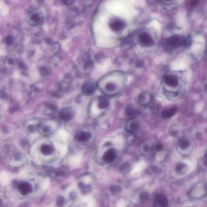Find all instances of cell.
<instances>
[{
    "instance_id": "6da1fadb",
    "label": "cell",
    "mask_w": 207,
    "mask_h": 207,
    "mask_svg": "<svg viewBox=\"0 0 207 207\" xmlns=\"http://www.w3.org/2000/svg\"><path fill=\"white\" fill-rule=\"evenodd\" d=\"M183 41L184 39L179 36H172L166 41V47L168 50H173L178 47L183 45Z\"/></svg>"
},
{
    "instance_id": "7a4b0ae2",
    "label": "cell",
    "mask_w": 207,
    "mask_h": 207,
    "mask_svg": "<svg viewBox=\"0 0 207 207\" xmlns=\"http://www.w3.org/2000/svg\"><path fill=\"white\" fill-rule=\"evenodd\" d=\"M153 96L150 93L144 92L139 95L138 97V102L140 105L147 107L152 102Z\"/></svg>"
},
{
    "instance_id": "3957f363",
    "label": "cell",
    "mask_w": 207,
    "mask_h": 207,
    "mask_svg": "<svg viewBox=\"0 0 207 207\" xmlns=\"http://www.w3.org/2000/svg\"><path fill=\"white\" fill-rule=\"evenodd\" d=\"M140 44L143 47H150L154 44V41L151 36L147 33H144L139 37Z\"/></svg>"
},
{
    "instance_id": "277c9868",
    "label": "cell",
    "mask_w": 207,
    "mask_h": 207,
    "mask_svg": "<svg viewBox=\"0 0 207 207\" xmlns=\"http://www.w3.org/2000/svg\"><path fill=\"white\" fill-rule=\"evenodd\" d=\"M139 123L135 118L129 119L126 123L125 128L127 132L130 133L135 132L138 129Z\"/></svg>"
},
{
    "instance_id": "5b68a950",
    "label": "cell",
    "mask_w": 207,
    "mask_h": 207,
    "mask_svg": "<svg viewBox=\"0 0 207 207\" xmlns=\"http://www.w3.org/2000/svg\"><path fill=\"white\" fill-rule=\"evenodd\" d=\"M153 204L155 206L160 205L161 207H166L168 204V199L163 195H159L154 197Z\"/></svg>"
},
{
    "instance_id": "8992f818",
    "label": "cell",
    "mask_w": 207,
    "mask_h": 207,
    "mask_svg": "<svg viewBox=\"0 0 207 207\" xmlns=\"http://www.w3.org/2000/svg\"><path fill=\"white\" fill-rule=\"evenodd\" d=\"M18 190L20 193L23 195H28L33 191V187L30 184L26 182L21 183L18 186Z\"/></svg>"
},
{
    "instance_id": "52a82bcc",
    "label": "cell",
    "mask_w": 207,
    "mask_h": 207,
    "mask_svg": "<svg viewBox=\"0 0 207 207\" xmlns=\"http://www.w3.org/2000/svg\"><path fill=\"white\" fill-rule=\"evenodd\" d=\"M74 113L71 108H64L60 112V117L61 120L65 121H68L72 120Z\"/></svg>"
},
{
    "instance_id": "ba28073f",
    "label": "cell",
    "mask_w": 207,
    "mask_h": 207,
    "mask_svg": "<svg viewBox=\"0 0 207 207\" xmlns=\"http://www.w3.org/2000/svg\"><path fill=\"white\" fill-rule=\"evenodd\" d=\"M164 80L165 83L170 87H176L178 85V79L175 76L166 75L164 77Z\"/></svg>"
},
{
    "instance_id": "9c48e42d",
    "label": "cell",
    "mask_w": 207,
    "mask_h": 207,
    "mask_svg": "<svg viewBox=\"0 0 207 207\" xmlns=\"http://www.w3.org/2000/svg\"><path fill=\"white\" fill-rule=\"evenodd\" d=\"M91 138V134L88 132H79L75 135V138L80 142H85L89 141Z\"/></svg>"
},
{
    "instance_id": "30bf717a",
    "label": "cell",
    "mask_w": 207,
    "mask_h": 207,
    "mask_svg": "<svg viewBox=\"0 0 207 207\" xmlns=\"http://www.w3.org/2000/svg\"><path fill=\"white\" fill-rule=\"evenodd\" d=\"M117 157L115 151L113 148H110L105 152L103 156L104 160L108 163L113 162Z\"/></svg>"
},
{
    "instance_id": "8fae6325",
    "label": "cell",
    "mask_w": 207,
    "mask_h": 207,
    "mask_svg": "<svg viewBox=\"0 0 207 207\" xmlns=\"http://www.w3.org/2000/svg\"><path fill=\"white\" fill-rule=\"evenodd\" d=\"M95 85L91 82H87L82 87V92L85 95H90L95 91Z\"/></svg>"
},
{
    "instance_id": "7c38bea8",
    "label": "cell",
    "mask_w": 207,
    "mask_h": 207,
    "mask_svg": "<svg viewBox=\"0 0 207 207\" xmlns=\"http://www.w3.org/2000/svg\"><path fill=\"white\" fill-rule=\"evenodd\" d=\"M125 114L129 119H133L135 118L139 115V113L132 106H129L125 108Z\"/></svg>"
},
{
    "instance_id": "4fadbf2b",
    "label": "cell",
    "mask_w": 207,
    "mask_h": 207,
    "mask_svg": "<svg viewBox=\"0 0 207 207\" xmlns=\"http://www.w3.org/2000/svg\"><path fill=\"white\" fill-rule=\"evenodd\" d=\"M110 26L114 31H118L124 28L125 23L121 20H115L110 23Z\"/></svg>"
},
{
    "instance_id": "5bb4252c",
    "label": "cell",
    "mask_w": 207,
    "mask_h": 207,
    "mask_svg": "<svg viewBox=\"0 0 207 207\" xmlns=\"http://www.w3.org/2000/svg\"><path fill=\"white\" fill-rule=\"evenodd\" d=\"M177 110V109L176 107H173L170 109H166L162 112L161 117L164 119L170 118L176 114Z\"/></svg>"
},
{
    "instance_id": "9a60e30c",
    "label": "cell",
    "mask_w": 207,
    "mask_h": 207,
    "mask_svg": "<svg viewBox=\"0 0 207 207\" xmlns=\"http://www.w3.org/2000/svg\"><path fill=\"white\" fill-rule=\"evenodd\" d=\"M41 151L43 155H51L53 151L52 147L47 145H43L40 148Z\"/></svg>"
},
{
    "instance_id": "2e32d148",
    "label": "cell",
    "mask_w": 207,
    "mask_h": 207,
    "mask_svg": "<svg viewBox=\"0 0 207 207\" xmlns=\"http://www.w3.org/2000/svg\"><path fill=\"white\" fill-rule=\"evenodd\" d=\"M187 165L183 163H178L175 168V171L178 174H183L187 171Z\"/></svg>"
},
{
    "instance_id": "e0dca14e",
    "label": "cell",
    "mask_w": 207,
    "mask_h": 207,
    "mask_svg": "<svg viewBox=\"0 0 207 207\" xmlns=\"http://www.w3.org/2000/svg\"><path fill=\"white\" fill-rule=\"evenodd\" d=\"M98 108L100 109H104L107 108L109 105V101L105 97H100L98 99Z\"/></svg>"
},
{
    "instance_id": "ac0fdd59",
    "label": "cell",
    "mask_w": 207,
    "mask_h": 207,
    "mask_svg": "<svg viewBox=\"0 0 207 207\" xmlns=\"http://www.w3.org/2000/svg\"><path fill=\"white\" fill-rule=\"evenodd\" d=\"M30 20L31 22L34 23V25H37L41 21V16L38 13H34L30 16Z\"/></svg>"
},
{
    "instance_id": "d6986e66",
    "label": "cell",
    "mask_w": 207,
    "mask_h": 207,
    "mask_svg": "<svg viewBox=\"0 0 207 207\" xmlns=\"http://www.w3.org/2000/svg\"><path fill=\"white\" fill-rule=\"evenodd\" d=\"M179 146L182 150L186 149L190 146V143L189 140L187 138H181L179 142Z\"/></svg>"
},
{
    "instance_id": "ffe728a7",
    "label": "cell",
    "mask_w": 207,
    "mask_h": 207,
    "mask_svg": "<svg viewBox=\"0 0 207 207\" xmlns=\"http://www.w3.org/2000/svg\"><path fill=\"white\" fill-rule=\"evenodd\" d=\"M140 153L143 155H147L150 151L149 146L147 144L142 143L139 147Z\"/></svg>"
},
{
    "instance_id": "44dd1931",
    "label": "cell",
    "mask_w": 207,
    "mask_h": 207,
    "mask_svg": "<svg viewBox=\"0 0 207 207\" xmlns=\"http://www.w3.org/2000/svg\"><path fill=\"white\" fill-rule=\"evenodd\" d=\"M132 169V166L129 162H125L121 165V171L123 173H128Z\"/></svg>"
},
{
    "instance_id": "7402d4cb",
    "label": "cell",
    "mask_w": 207,
    "mask_h": 207,
    "mask_svg": "<svg viewBox=\"0 0 207 207\" xmlns=\"http://www.w3.org/2000/svg\"><path fill=\"white\" fill-rule=\"evenodd\" d=\"M121 190V187L118 185H112L110 187V192L114 195H118L120 193Z\"/></svg>"
},
{
    "instance_id": "603a6c76",
    "label": "cell",
    "mask_w": 207,
    "mask_h": 207,
    "mask_svg": "<svg viewBox=\"0 0 207 207\" xmlns=\"http://www.w3.org/2000/svg\"><path fill=\"white\" fill-rule=\"evenodd\" d=\"M149 194L147 191H143L140 194L139 197L142 201L146 200L148 198Z\"/></svg>"
},
{
    "instance_id": "cb8c5ba5",
    "label": "cell",
    "mask_w": 207,
    "mask_h": 207,
    "mask_svg": "<svg viewBox=\"0 0 207 207\" xmlns=\"http://www.w3.org/2000/svg\"><path fill=\"white\" fill-rule=\"evenodd\" d=\"M191 44V39L190 36L187 37L185 39H184L183 45L185 47H188L190 46Z\"/></svg>"
},
{
    "instance_id": "d4e9b609",
    "label": "cell",
    "mask_w": 207,
    "mask_h": 207,
    "mask_svg": "<svg viewBox=\"0 0 207 207\" xmlns=\"http://www.w3.org/2000/svg\"><path fill=\"white\" fill-rule=\"evenodd\" d=\"M65 202V198L62 196H59L57 197V199H56V203L58 206H62L63 205Z\"/></svg>"
},
{
    "instance_id": "484cf974",
    "label": "cell",
    "mask_w": 207,
    "mask_h": 207,
    "mask_svg": "<svg viewBox=\"0 0 207 207\" xmlns=\"http://www.w3.org/2000/svg\"><path fill=\"white\" fill-rule=\"evenodd\" d=\"M169 133L172 136H176L178 133V131L177 130H176L174 126H172L170 129Z\"/></svg>"
},
{
    "instance_id": "4316f807",
    "label": "cell",
    "mask_w": 207,
    "mask_h": 207,
    "mask_svg": "<svg viewBox=\"0 0 207 207\" xmlns=\"http://www.w3.org/2000/svg\"><path fill=\"white\" fill-rule=\"evenodd\" d=\"M40 72L41 74L43 76L47 75L49 73L48 70L45 67H42L41 68Z\"/></svg>"
},
{
    "instance_id": "83f0119b",
    "label": "cell",
    "mask_w": 207,
    "mask_h": 207,
    "mask_svg": "<svg viewBox=\"0 0 207 207\" xmlns=\"http://www.w3.org/2000/svg\"><path fill=\"white\" fill-rule=\"evenodd\" d=\"M163 148V146L161 144L159 143V144H157L156 146H155V150H156L157 151H160L162 150Z\"/></svg>"
},
{
    "instance_id": "f1b7e54d",
    "label": "cell",
    "mask_w": 207,
    "mask_h": 207,
    "mask_svg": "<svg viewBox=\"0 0 207 207\" xmlns=\"http://www.w3.org/2000/svg\"><path fill=\"white\" fill-rule=\"evenodd\" d=\"M200 3V0H191L190 5L192 7H195Z\"/></svg>"
},
{
    "instance_id": "f546056e",
    "label": "cell",
    "mask_w": 207,
    "mask_h": 207,
    "mask_svg": "<svg viewBox=\"0 0 207 207\" xmlns=\"http://www.w3.org/2000/svg\"><path fill=\"white\" fill-rule=\"evenodd\" d=\"M12 39H13V37L11 36L10 35L7 36L5 39L6 43L7 44H9V45L12 44V42H13Z\"/></svg>"
},
{
    "instance_id": "4dcf8cb0",
    "label": "cell",
    "mask_w": 207,
    "mask_h": 207,
    "mask_svg": "<svg viewBox=\"0 0 207 207\" xmlns=\"http://www.w3.org/2000/svg\"><path fill=\"white\" fill-rule=\"evenodd\" d=\"M74 0H63V3L66 5H70L72 4Z\"/></svg>"
},
{
    "instance_id": "1f68e13d",
    "label": "cell",
    "mask_w": 207,
    "mask_h": 207,
    "mask_svg": "<svg viewBox=\"0 0 207 207\" xmlns=\"http://www.w3.org/2000/svg\"><path fill=\"white\" fill-rule=\"evenodd\" d=\"M7 97V94L5 92H2L0 93V98L1 99H5Z\"/></svg>"
},
{
    "instance_id": "d6a6232c",
    "label": "cell",
    "mask_w": 207,
    "mask_h": 207,
    "mask_svg": "<svg viewBox=\"0 0 207 207\" xmlns=\"http://www.w3.org/2000/svg\"><path fill=\"white\" fill-rule=\"evenodd\" d=\"M18 66L20 68H24L26 67L24 64L22 63H20L18 65Z\"/></svg>"
},
{
    "instance_id": "836d02e7",
    "label": "cell",
    "mask_w": 207,
    "mask_h": 207,
    "mask_svg": "<svg viewBox=\"0 0 207 207\" xmlns=\"http://www.w3.org/2000/svg\"><path fill=\"white\" fill-rule=\"evenodd\" d=\"M8 63H10V65H13L14 63V61L13 59L10 58V59H9Z\"/></svg>"
},
{
    "instance_id": "e575fe53",
    "label": "cell",
    "mask_w": 207,
    "mask_h": 207,
    "mask_svg": "<svg viewBox=\"0 0 207 207\" xmlns=\"http://www.w3.org/2000/svg\"><path fill=\"white\" fill-rule=\"evenodd\" d=\"M160 2L163 3H168V2H171L172 0H159Z\"/></svg>"
},
{
    "instance_id": "d590c367",
    "label": "cell",
    "mask_w": 207,
    "mask_h": 207,
    "mask_svg": "<svg viewBox=\"0 0 207 207\" xmlns=\"http://www.w3.org/2000/svg\"><path fill=\"white\" fill-rule=\"evenodd\" d=\"M206 156H207V153H205V161L204 160V165H205V167L206 166V164H207V157H206Z\"/></svg>"
},
{
    "instance_id": "8d00e7d4",
    "label": "cell",
    "mask_w": 207,
    "mask_h": 207,
    "mask_svg": "<svg viewBox=\"0 0 207 207\" xmlns=\"http://www.w3.org/2000/svg\"><path fill=\"white\" fill-rule=\"evenodd\" d=\"M1 200H0V204H1Z\"/></svg>"
}]
</instances>
